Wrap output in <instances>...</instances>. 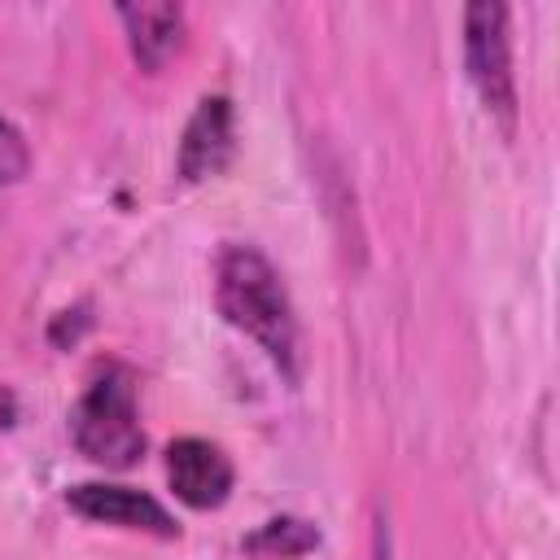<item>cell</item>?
<instances>
[{
	"label": "cell",
	"mask_w": 560,
	"mask_h": 560,
	"mask_svg": "<svg viewBox=\"0 0 560 560\" xmlns=\"http://www.w3.org/2000/svg\"><path fill=\"white\" fill-rule=\"evenodd\" d=\"M214 306L219 315L254 337L262 354L293 381L298 376V319L276 267L254 245H228L214 262Z\"/></svg>",
	"instance_id": "1"
},
{
	"label": "cell",
	"mask_w": 560,
	"mask_h": 560,
	"mask_svg": "<svg viewBox=\"0 0 560 560\" xmlns=\"http://www.w3.org/2000/svg\"><path fill=\"white\" fill-rule=\"evenodd\" d=\"M70 438L74 446L101 464V468H131L144 455V429H140V411H136V385L127 372L105 368L83 398L70 411Z\"/></svg>",
	"instance_id": "2"
},
{
	"label": "cell",
	"mask_w": 560,
	"mask_h": 560,
	"mask_svg": "<svg viewBox=\"0 0 560 560\" xmlns=\"http://www.w3.org/2000/svg\"><path fill=\"white\" fill-rule=\"evenodd\" d=\"M464 66L490 118L503 131L516 122V74H512V35L503 4H468L464 9Z\"/></svg>",
	"instance_id": "3"
},
{
	"label": "cell",
	"mask_w": 560,
	"mask_h": 560,
	"mask_svg": "<svg viewBox=\"0 0 560 560\" xmlns=\"http://www.w3.org/2000/svg\"><path fill=\"white\" fill-rule=\"evenodd\" d=\"M66 503L96 525H114V529H136V534H153V538H179L175 516L144 490L131 486H105V481H83L66 494Z\"/></svg>",
	"instance_id": "4"
},
{
	"label": "cell",
	"mask_w": 560,
	"mask_h": 560,
	"mask_svg": "<svg viewBox=\"0 0 560 560\" xmlns=\"http://www.w3.org/2000/svg\"><path fill=\"white\" fill-rule=\"evenodd\" d=\"M166 481L179 503L210 512L223 508L232 494V459L206 438H179L166 451Z\"/></svg>",
	"instance_id": "5"
},
{
	"label": "cell",
	"mask_w": 560,
	"mask_h": 560,
	"mask_svg": "<svg viewBox=\"0 0 560 560\" xmlns=\"http://www.w3.org/2000/svg\"><path fill=\"white\" fill-rule=\"evenodd\" d=\"M232 149H236L232 101L228 96H206L192 109L188 127H184V140H179V175L188 184L210 179V175H219L232 162Z\"/></svg>",
	"instance_id": "6"
},
{
	"label": "cell",
	"mask_w": 560,
	"mask_h": 560,
	"mask_svg": "<svg viewBox=\"0 0 560 560\" xmlns=\"http://www.w3.org/2000/svg\"><path fill=\"white\" fill-rule=\"evenodd\" d=\"M114 13L122 22L127 48H131V57L144 74H158L184 48L188 22H184L179 4H118Z\"/></svg>",
	"instance_id": "7"
},
{
	"label": "cell",
	"mask_w": 560,
	"mask_h": 560,
	"mask_svg": "<svg viewBox=\"0 0 560 560\" xmlns=\"http://www.w3.org/2000/svg\"><path fill=\"white\" fill-rule=\"evenodd\" d=\"M315 547H319V529L302 516H276L245 538V551L258 560H293V556H306Z\"/></svg>",
	"instance_id": "8"
},
{
	"label": "cell",
	"mask_w": 560,
	"mask_h": 560,
	"mask_svg": "<svg viewBox=\"0 0 560 560\" xmlns=\"http://www.w3.org/2000/svg\"><path fill=\"white\" fill-rule=\"evenodd\" d=\"M31 171V149H26V136L0 118V184H13Z\"/></svg>",
	"instance_id": "9"
},
{
	"label": "cell",
	"mask_w": 560,
	"mask_h": 560,
	"mask_svg": "<svg viewBox=\"0 0 560 560\" xmlns=\"http://www.w3.org/2000/svg\"><path fill=\"white\" fill-rule=\"evenodd\" d=\"M372 560H394V551H389V538H385V529H376V547H372Z\"/></svg>",
	"instance_id": "10"
}]
</instances>
